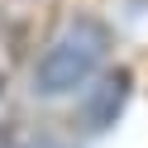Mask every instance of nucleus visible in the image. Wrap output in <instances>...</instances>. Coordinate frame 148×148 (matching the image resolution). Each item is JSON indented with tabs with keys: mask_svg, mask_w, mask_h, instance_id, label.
I'll list each match as a JSON object with an SVG mask.
<instances>
[{
	"mask_svg": "<svg viewBox=\"0 0 148 148\" xmlns=\"http://www.w3.org/2000/svg\"><path fill=\"white\" fill-rule=\"evenodd\" d=\"M129 86H134V77H129V67H115L110 77H100V86L86 96V105H81V124L91 129V134H100V129H110L119 119V110H124L129 100Z\"/></svg>",
	"mask_w": 148,
	"mask_h": 148,
	"instance_id": "obj_2",
	"label": "nucleus"
},
{
	"mask_svg": "<svg viewBox=\"0 0 148 148\" xmlns=\"http://www.w3.org/2000/svg\"><path fill=\"white\" fill-rule=\"evenodd\" d=\"M105 53H110V29L96 14H77V19L43 48L38 72H34V91H43V96H67V91L86 86L100 72Z\"/></svg>",
	"mask_w": 148,
	"mask_h": 148,
	"instance_id": "obj_1",
	"label": "nucleus"
}]
</instances>
